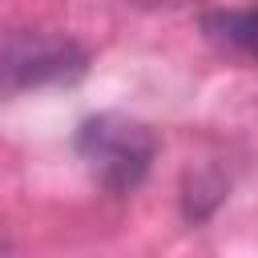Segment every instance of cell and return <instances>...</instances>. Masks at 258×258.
I'll return each instance as SVG.
<instances>
[{"label": "cell", "mask_w": 258, "mask_h": 258, "mask_svg": "<svg viewBox=\"0 0 258 258\" xmlns=\"http://www.w3.org/2000/svg\"><path fill=\"white\" fill-rule=\"evenodd\" d=\"M69 56H77L69 40H40V36L20 40V36H12V40H8V52H4L8 85L40 81V77H64ZM77 60H81V56H77Z\"/></svg>", "instance_id": "obj_2"}, {"label": "cell", "mask_w": 258, "mask_h": 258, "mask_svg": "<svg viewBox=\"0 0 258 258\" xmlns=\"http://www.w3.org/2000/svg\"><path fill=\"white\" fill-rule=\"evenodd\" d=\"M222 24H226L230 40L258 48V12H234V16H222Z\"/></svg>", "instance_id": "obj_3"}, {"label": "cell", "mask_w": 258, "mask_h": 258, "mask_svg": "<svg viewBox=\"0 0 258 258\" xmlns=\"http://www.w3.org/2000/svg\"><path fill=\"white\" fill-rule=\"evenodd\" d=\"M81 157L93 165V173L109 185V189H133L153 157V137L145 125L129 121V117H93L85 121L81 137Z\"/></svg>", "instance_id": "obj_1"}]
</instances>
